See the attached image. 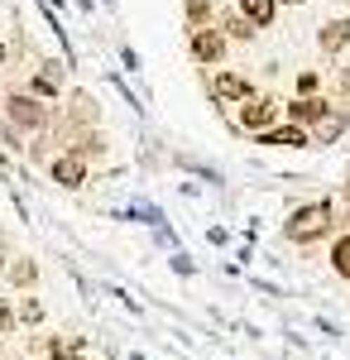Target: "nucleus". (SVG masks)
Wrapping results in <instances>:
<instances>
[{
  "label": "nucleus",
  "mask_w": 350,
  "mask_h": 360,
  "mask_svg": "<svg viewBox=\"0 0 350 360\" xmlns=\"http://www.w3.org/2000/svg\"><path fill=\"white\" fill-rule=\"evenodd\" d=\"M331 226H336L331 221V202H307V207H297L293 217L283 221V236L293 245H312V240H322Z\"/></svg>",
  "instance_id": "obj_1"
},
{
  "label": "nucleus",
  "mask_w": 350,
  "mask_h": 360,
  "mask_svg": "<svg viewBox=\"0 0 350 360\" xmlns=\"http://www.w3.org/2000/svg\"><path fill=\"white\" fill-rule=\"evenodd\" d=\"M5 115H10L20 130H44V125H48V111H44L34 96H10V101H5Z\"/></svg>",
  "instance_id": "obj_2"
},
{
  "label": "nucleus",
  "mask_w": 350,
  "mask_h": 360,
  "mask_svg": "<svg viewBox=\"0 0 350 360\" xmlns=\"http://www.w3.org/2000/svg\"><path fill=\"white\" fill-rule=\"evenodd\" d=\"M273 115H278V101H273V96H249V101L240 106V125L264 135V130L273 125Z\"/></svg>",
  "instance_id": "obj_3"
},
{
  "label": "nucleus",
  "mask_w": 350,
  "mask_h": 360,
  "mask_svg": "<svg viewBox=\"0 0 350 360\" xmlns=\"http://www.w3.org/2000/svg\"><path fill=\"white\" fill-rule=\"evenodd\" d=\"M192 58L197 63H221L226 58V34L221 29H192Z\"/></svg>",
  "instance_id": "obj_4"
},
{
  "label": "nucleus",
  "mask_w": 350,
  "mask_h": 360,
  "mask_svg": "<svg viewBox=\"0 0 350 360\" xmlns=\"http://www.w3.org/2000/svg\"><path fill=\"white\" fill-rule=\"evenodd\" d=\"M212 96L221 101V106H245L254 91H249V82H245V77H235V72H221V77H212Z\"/></svg>",
  "instance_id": "obj_5"
},
{
  "label": "nucleus",
  "mask_w": 350,
  "mask_h": 360,
  "mask_svg": "<svg viewBox=\"0 0 350 360\" xmlns=\"http://www.w3.org/2000/svg\"><path fill=\"white\" fill-rule=\"evenodd\" d=\"M48 173H53L58 188H82V183H86V159L67 149V154H58V159H53V168H48Z\"/></svg>",
  "instance_id": "obj_6"
},
{
  "label": "nucleus",
  "mask_w": 350,
  "mask_h": 360,
  "mask_svg": "<svg viewBox=\"0 0 350 360\" xmlns=\"http://www.w3.org/2000/svg\"><path fill=\"white\" fill-rule=\"evenodd\" d=\"M341 130H346V115L336 111V106H326V111L317 115V125H312V135H307V139H317V144H336Z\"/></svg>",
  "instance_id": "obj_7"
},
{
  "label": "nucleus",
  "mask_w": 350,
  "mask_h": 360,
  "mask_svg": "<svg viewBox=\"0 0 350 360\" xmlns=\"http://www.w3.org/2000/svg\"><path fill=\"white\" fill-rule=\"evenodd\" d=\"M259 144H273V149H302V144H307V130H302V125H269V130L259 135Z\"/></svg>",
  "instance_id": "obj_8"
},
{
  "label": "nucleus",
  "mask_w": 350,
  "mask_h": 360,
  "mask_svg": "<svg viewBox=\"0 0 350 360\" xmlns=\"http://www.w3.org/2000/svg\"><path fill=\"white\" fill-rule=\"evenodd\" d=\"M63 91V63H39L34 72V96H58Z\"/></svg>",
  "instance_id": "obj_9"
},
{
  "label": "nucleus",
  "mask_w": 350,
  "mask_h": 360,
  "mask_svg": "<svg viewBox=\"0 0 350 360\" xmlns=\"http://www.w3.org/2000/svg\"><path fill=\"white\" fill-rule=\"evenodd\" d=\"M322 111H326V101H317V96H297V101H288V120H293V125H317Z\"/></svg>",
  "instance_id": "obj_10"
},
{
  "label": "nucleus",
  "mask_w": 350,
  "mask_h": 360,
  "mask_svg": "<svg viewBox=\"0 0 350 360\" xmlns=\"http://www.w3.org/2000/svg\"><path fill=\"white\" fill-rule=\"evenodd\" d=\"M317 44H322L326 53H341V49L350 44V20H331V25H322Z\"/></svg>",
  "instance_id": "obj_11"
},
{
  "label": "nucleus",
  "mask_w": 350,
  "mask_h": 360,
  "mask_svg": "<svg viewBox=\"0 0 350 360\" xmlns=\"http://www.w3.org/2000/svg\"><path fill=\"white\" fill-rule=\"evenodd\" d=\"M240 15L254 29H264V25H273V15H278V0H240Z\"/></svg>",
  "instance_id": "obj_12"
},
{
  "label": "nucleus",
  "mask_w": 350,
  "mask_h": 360,
  "mask_svg": "<svg viewBox=\"0 0 350 360\" xmlns=\"http://www.w3.org/2000/svg\"><path fill=\"white\" fill-rule=\"evenodd\" d=\"M5 278H10L15 288H29V283H39V264H34V259H10V264H5Z\"/></svg>",
  "instance_id": "obj_13"
},
{
  "label": "nucleus",
  "mask_w": 350,
  "mask_h": 360,
  "mask_svg": "<svg viewBox=\"0 0 350 360\" xmlns=\"http://www.w3.org/2000/svg\"><path fill=\"white\" fill-rule=\"evenodd\" d=\"M331 269L341 278H350V236H341V240L331 245Z\"/></svg>",
  "instance_id": "obj_14"
},
{
  "label": "nucleus",
  "mask_w": 350,
  "mask_h": 360,
  "mask_svg": "<svg viewBox=\"0 0 350 360\" xmlns=\"http://www.w3.org/2000/svg\"><path fill=\"white\" fill-rule=\"evenodd\" d=\"M15 322H25V327H39V322H44V303H39V298H20V312H15Z\"/></svg>",
  "instance_id": "obj_15"
},
{
  "label": "nucleus",
  "mask_w": 350,
  "mask_h": 360,
  "mask_svg": "<svg viewBox=\"0 0 350 360\" xmlns=\"http://www.w3.org/2000/svg\"><path fill=\"white\" fill-rule=\"evenodd\" d=\"M67 120H82V125H91V120H96V101H91L86 91H77V101H72V111H67Z\"/></svg>",
  "instance_id": "obj_16"
},
{
  "label": "nucleus",
  "mask_w": 350,
  "mask_h": 360,
  "mask_svg": "<svg viewBox=\"0 0 350 360\" xmlns=\"http://www.w3.org/2000/svg\"><path fill=\"white\" fill-rule=\"evenodd\" d=\"M183 10H188V25L202 29L207 20H212V0H183Z\"/></svg>",
  "instance_id": "obj_17"
},
{
  "label": "nucleus",
  "mask_w": 350,
  "mask_h": 360,
  "mask_svg": "<svg viewBox=\"0 0 350 360\" xmlns=\"http://www.w3.org/2000/svg\"><path fill=\"white\" fill-rule=\"evenodd\" d=\"M101 149H106V139L96 135V130H86V135L72 139V154H82V159H86V154H101Z\"/></svg>",
  "instance_id": "obj_18"
},
{
  "label": "nucleus",
  "mask_w": 350,
  "mask_h": 360,
  "mask_svg": "<svg viewBox=\"0 0 350 360\" xmlns=\"http://www.w3.org/2000/svg\"><path fill=\"white\" fill-rule=\"evenodd\" d=\"M221 34H235V39H249V34H254V25H249L245 15H226V29H221Z\"/></svg>",
  "instance_id": "obj_19"
},
{
  "label": "nucleus",
  "mask_w": 350,
  "mask_h": 360,
  "mask_svg": "<svg viewBox=\"0 0 350 360\" xmlns=\"http://www.w3.org/2000/svg\"><path fill=\"white\" fill-rule=\"evenodd\" d=\"M317 86H322V77H317V72H302V77H297V96H312Z\"/></svg>",
  "instance_id": "obj_20"
},
{
  "label": "nucleus",
  "mask_w": 350,
  "mask_h": 360,
  "mask_svg": "<svg viewBox=\"0 0 350 360\" xmlns=\"http://www.w3.org/2000/svg\"><path fill=\"white\" fill-rule=\"evenodd\" d=\"M5 332H15V307L0 298V336H5Z\"/></svg>",
  "instance_id": "obj_21"
},
{
  "label": "nucleus",
  "mask_w": 350,
  "mask_h": 360,
  "mask_svg": "<svg viewBox=\"0 0 350 360\" xmlns=\"http://www.w3.org/2000/svg\"><path fill=\"white\" fill-rule=\"evenodd\" d=\"M5 264H10V255H5V240H0V269H5Z\"/></svg>",
  "instance_id": "obj_22"
},
{
  "label": "nucleus",
  "mask_w": 350,
  "mask_h": 360,
  "mask_svg": "<svg viewBox=\"0 0 350 360\" xmlns=\"http://www.w3.org/2000/svg\"><path fill=\"white\" fill-rule=\"evenodd\" d=\"M0 63H5V44H0Z\"/></svg>",
  "instance_id": "obj_23"
},
{
  "label": "nucleus",
  "mask_w": 350,
  "mask_h": 360,
  "mask_svg": "<svg viewBox=\"0 0 350 360\" xmlns=\"http://www.w3.org/2000/svg\"><path fill=\"white\" fill-rule=\"evenodd\" d=\"M346 212H350V193H346Z\"/></svg>",
  "instance_id": "obj_24"
},
{
  "label": "nucleus",
  "mask_w": 350,
  "mask_h": 360,
  "mask_svg": "<svg viewBox=\"0 0 350 360\" xmlns=\"http://www.w3.org/2000/svg\"><path fill=\"white\" fill-rule=\"evenodd\" d=\"M67 360H86V356H67Z\"/></svg>",
  "instance_id": "obj_25"
},
{
  "label": "nucleus",
  "mask_w": 350,
  "mask_h": 360,
  "mask_svg": "<svg viewBox=\"0 0 350 360\" xmlns=\"http://www.w3.org/2000/svg\"><path fill=\"white\" fill-rule=\"evenodd\" d=\"M288 5H302V0H288Z\"/></svg>",
  "instance_id": "obj_26"
},
{
  "label": "nucleus",
  "mask_w": 350,
  "mask_h": 360,
  "mask_svg": "<svg viewBox=\"0 0 350 360\" xmlns=\"http://www.w3.org/2000/svg\"><path fill=\"white\" fill-rule=\"evenodd\" d=\"M346 193H350V178H346Z\"/></svg>",
  "instance_id": "obj_27"
}]
</instances>
